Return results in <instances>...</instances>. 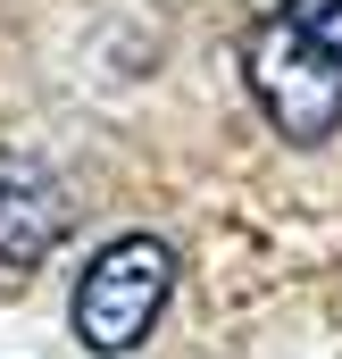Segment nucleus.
I'll return each mask as SVG.
<instances>
[{
	"instance_id": "nucleus-1",
	"label": "nucleus",
	"mask_w": 342,
	"mask_h": 359,
	"mask_svg": "<svg viewBox=\"0 0 342 359\" xmlns=\"http://www.w3.org/2000/svg\"><path fill=\"white\" fill-rule=\"evenodd\" d=\"M251 92L284 142H326L342 126V0H284L251 25Z\"/></svg>"
},
{
	"instance_id": "nucleus-2",
	"label": "nucleus",
	"mask_w": 342,
	"mask_h": 359,
	"mask_svg": "<svg viewBox=\"0 0 342 359\" xmlns=\"http://www.w3.org/2000/svg\"><path fill=\"white\" fill-rule=\"evenodd\" d=\"M167 284H175V251L159 243V234L109 243V251L84 268V284H76V334H84V351H100V359L134 351V343L159 326Z\"/></svg>"
},
{
	"instance_id": "nucleus-3",
	"label": "nucleus",
	"mask_w": 342,
	"mask_h": 359,
	"mask_svg": "<svg viewBox=\"0 0 342 359\" xmlns=\"http://www.w3.org/2000/svg\"><path fill=\"white\" fill-rule=\"evenodd\" d=\"M67 192L42 159H0V276L42 268L59 243H67Z\"/></svg>"
}]
</instances>
